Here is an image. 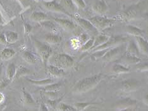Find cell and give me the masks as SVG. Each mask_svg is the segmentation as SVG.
<instances>
[{"mask_svg":"<svg viewBox=\"0 0 148 111\" xmlns=\"http://www.w3.org/2000/svg\"><path fill=\"white\" fill-rule=\"evenodd\" d=\"M103 78L101 74H96L86 77L79 81L72 88V92L74 93H86L95 87L101 82Z\"/></svg>","mask_w":148,"mask_h":111,"instance_id":"6da1fadb","label":"cell"},{"mask_svg":"<svg viewBox=\"0 0 148 111\" xmlns=\"http://www.w3.org/2000/svg\"><path fill=\"white\" fill-rule=\"evenodd\" d=\"M74 64V60L71 56L66 53H59L54 57L53 65L60 67L62 69H68L72 67Z\"/></svg>","mask_w":148,"mask_h":111,"instance_id":"7a4b0ae2","label":"cell"},{"mask_svg":"<svg viewBox=\"0 0 148 111\" xmlns=\"http://www.w3.org/2000/svg\"><path fill=\"white\" fill-rule=\"evenodd\" d=\"M89 21L95 27L97 31H103L110 28L113 24V21L101 16H96L89 19Z\"/></svg>","mask_w":148,"mask_h":111,"instance_id":"3957f363","label":"cell"},{"mask_svg":"<svg viewBox=\"0 0 148 111\" xmlns=\"http://www.w3.org/2000/svg\"><path fill=\"white\" fill-rule=\"evenodd\" d=\"M126 38H123L122 36H112L110 37L108 40L99 46H97L96 48H94L91 50V52H95L97 51H101V50H108L109 48H112V47L116 46L122 44V43L126 41Z\"/></svg>","mask_w":148,"mask_h":111,"instance_id":"277c9868","label":"cell"},{"mask_svg":"<svg viewBox=\"0 0 148 111\" xmlns=\"http://www.w3.org/2000/svg\"><path fill=\"white\" fill-rule=\"evenodd\" d=\"M123 51V46L119 45L116 46L108 49L105 54L102 57V59L105 62H112L117 60L122 55Z\"/></svg>","mask_w":148,"mask_h":111,"instance_id":"5b68a950","label":"cell"},{"mask_svg":"<svg viewBox=\"0 0 148 111\" xmlns=\"http://www.w3.org/2000/svg\"><path fill=\"white\" fill-rule=\"evenodd\" d=\"M36 46L40 57H41L43 63L46 64L52 54L51 48L48 45H46L38 41L36 42Z\"/></svg>","mask_w":148,"mask_h":111,"instance_id":"8992f818","label":"cell"},{"mask_svg":"<svg viewBox=\"0 0 148 111\" xmlns=\"http://www.w3.org/2000/svg\"><path fill=\"white\" fill-rule=\"evenodd\" d=\"M137 105V101L130 98H127L116 103L115 107L118 110H132Z\"/></svg>","mask_w":148,"mask_h":111,"instance_id":"52a82bcc","label":"cell"},{"mask_svg":"<svg viewBox=\"0 0 148 111\" xmlns=\"http://www.w3.org/2000/svg\"><path fill=\"white\" fill-rule=\"evenodd\" d=\"M139 88V83L134 79L124 81L121 84V90L125 93L133 92Z\"/></svg>","mask_w":148,"mask_h":111,"instance_id":"ba28073f","label":"cell"},{"mask_svg":"<svg viewBox=\"0 0 148 111\" xmlns=\"http://www.w3.org/2000/svg\"><path fill=\"white\" fill-rule=\"evenodd\" d=\"M44 6H45V8H47L50 11L52 12H62L65 13L66 15H70L69 13L66 11V10L64 8L63 6L59 5L58 3H57L55 1H46L44 2Z\"/></svg>","mask_w":148,"mask_h":111,"instance_id":"9c48e42d","label":"cell"},{"mask_svg":"<svg viewBox=\"0 0 148 111\" xmlns=\"http://www.w3.org/2000/svg\"><path fill=\"white\" fill-rule=\"evenodd\" d=\"M134 38L139 52L143 54L148 55V41L143 36H135Z\"/></svg>","mask_w":148,"mask_h":111,"instance_id":"30bf717a","label":"cell"},{"mask_svg":"<svg viewBox=\"0 0 148 111\" xmlns=\"http://www.w3.org/2000/svg\"><path fill=\"white\" fill-rule=\"evenodd\" d=\"M75 20L76 22L78 23L82 28L86 30V31L91 32H96V31H97V30L96 29L95 27L92 24V23L90 22L89 20H86L82 18H77Z\"/></svg>","mask_w":148,"mask_h":111,"instance_id":"8fae6325","label":"cell"},{"mask_svg":"<svg viewBox=\"0 0 148 111\" xmlns=\"http://www.w3.org/2000/svg\"><path fill=\"white\" fill-rule=\"evenodd\" d=\"M47 71L49 74L50 76H52L53 78H60L62 77L65 74L64 69L60 68L57 66L54 65H49L47 68Z\"/></svg>","mask_w":148,"mask_h":111,"instance_id":"7c38bea8","label":"cell"},{"mask_svg":"<svg viewBox=\"0 0 148 111\" xmlns=\"http://www.w3.org/2000/svg\"><path fill=\"white\" fill-rule=\"evenodd\" d=\"M55 21H56L60 26H62L63 29L67 30V31H73L76 28V25L74 23V22L68 19H55Z\"/></svg>","mask_w":148,"mask_h":111,"instance_id":"4fadbf2b","label":"cell"},{"mask_svg":"<svg viewBox=\"0 0 148 111\" xmlns=\"http://www.w3.org/2000/svg\"><path fill=\"white\" fill-rule=\"evenodd\" d=\"M92 9L96 13L99 15H103L108 11V5L105 1H99L92 6Z\"/></svg>","mask_w":148,"mask_h":111,"instance_id":"5bb4252c","label":"cell"},{"mask_svg":"<svg viewBox=\"0 0 148 111\" xmlns=\"http://www.w3.org/2000/svg\"><path fill=\"white\" fill-rule=\"evenodd\" d=\"M125 31L129 34L133 36H143V31L140 28L134 26H127L125 27Z\"/></svg>","mask_w":148,"mask_h":111,"instance_id":"9a60e30c","label":"cell"},{"mask_svg":"<svg viewBox=\"0 0 148 111\" xmlns=\"http://www.w3.org/2000/svg\"><path fill=\"white\" fill-rule=\"evenodd\" d=\"M30 19L33 21L41 22L48 20V17L45 13L41 12H34L30 16Z\"/></svg>","mask_w":148,"mask_h":111,"instance_id":"2e32d148","label":"cell"},{"mask_svg":"<svg viewBox=\"0 0 148 111\" xmlns=\"http://www.w3.org/2000/svg\"><path fill=\"white\" fill-rule=\"evenodd\" d=\"M139 50L138 46L137 45V43L135 41H130L129 44H128L127 46V53L132 55H135V56H138L139 53Z\"/></svg>","mask_w":148,"mask_h":111,"instance_id":"e0dca14e","label":"cell"},{"mask_svg":"<svg viewBox=\"0 0 148 111\" xmlns=\"http://www.w3.org/2000/svg\"><path fill=\"white\" fill-rule=\"evenodd\" d=\"M16 52L11 48H5L0 53V58L3 60H8L15 56Z\"/></svg>","mask_w":148,"mask_h":111,"instance_id":"ac0fdd59","label":"cell"},{"mask_svg":"<svg viewBox=\"0 0 148 111\" xmlns=\"http://www.w3.org/2000/svg\"><path fill=\"white\" fill-rule=\"evenodd\" d=\"M123 62L127 65H136L137 63H140V59L137 56L132 55L127 53V55L124 56Z\"/></svg>","mask_w":148,"mask_h":111,"instance_id":"d6986e66","label":"cell"},{"mask_svg":"<svg viewBox=\"0 0 148 111\" xmlns=\"http://www.w3.org/2000/svg\"><path fill=\"white\" fill-rule=\"evenodd\" d=\"M16 67L15 65V63H9L7 68L6 70V78L10 81H12L13 78H15L16 72Z\"/></svg>","mask_w":148,"mask_h":111,"instance_id":"ffe728a7","label":"cell"},{"mask_svg":"<svg viewBox=\"0 0 148 111\" xmlns=\"http://www.w3.org/2000/svg\"><path fill=\"white\" fill-rule=\"evenodd\" d=\"M112 70L116 74H122L130 72V69L121 63H116L112 67Z\"/></svg>","mask_w":148,"mask_h":111,"instance_id":"44dd1931","label":"cell"},{"mask_svg":"<svg viewBox=\"0 0 148 111\" xmlns=\"http://www.w3.org/2000/svg\"><path fill=\"white\" fill-rule=\"evenodd\" d=\"M62 38L59 35L49 34L45 36V41L49 44H58L62 41Z\"/></svg>","mask_w":148,"mask_h":111,"instance_id":"7402d4cb","label":"cell"},{"mask_svg":"<svg viewBox=\"0 0 148 111\" xmlns=\"http://www.w3.org/2000/svg\"><path fill=\"white\" fill-rule=\"evenodd\" d=\"M22 58L25 62L30 63V64H34L37 62L36 57L31 52L25 51L23 53Z\"/></svg>","mask_w":148,"mask_h":111,"instance_id":"603a6c76","label":"cell"},{"mask_svg":"<svg viewBox=\"0 0 148 111\" xmlns=\"http://www.w3.org/2000/svg\"><path fill=\"white\" fill-rule=\"evenodd\" d=\"M6 41L8 43H13L17 41L18 39V35L16 32L12 31H6L5 33Z\"/></svg>","mask_w":148,"mask_h":111,"instance_id":"cb8c5ba5","label":"cell"},{"mask_svg":"<svg viewBox=\"0 0 148 111\" xmlns=\"http://www.w3.org/2000/svg\"><path fill=\"white\" fill-rule=\"evenodd\" d=\"M109 38L110 37L106 35H99L98 36H97V38L95 39V42H94V45L91 50H90V51L94 48H96V47L102 45L104 43H106L108 40Z\"/></svg>","mask_w":148,"mask_h":111,"instance_id":"d4e9b609","label":"cell"},{"mask_svg":"<svg viewBox=\"0 0 148 111\" xmlns=\"http://www.w3.org/2000/svg\"><path fill=\"white\" fill-rule=\"evenodd\" d=\"M27 81L31 83L34 84V85L38 86H46L54 82V81L52 79H46L42 80H32L27 79Z\"/></svg>","mask_w":148,"mask_h":111,"instance_id":"484cf974","label":"cell"},{"mask_svg":"<svg viewBox=\"0 0 148 111\" xmlns=\"http://www.w3.org/2000/svg\"><path fill=\"white\" fill-rule=\"evenodd\" d=\"M61 83H51L46 85L45 88V90L47 92H56L61 88Z\"/></svg>","mask_w":148,"mask_h":111,"instance_id":"4316f807","label":"cell"},{"mask_svg":"<svg viewBox=\"0 0 148 111\" xmlns=\"http://www.w3.org/2000/svg\"><path fill=\"white\" fill-rule=\"evenodd\" d=\"M95 104V102H77L74 104V107L77 110H84L87 107Z\"/></svg>","mask_w":148,"mask_h":111,"instance_id":"83f0119b","label":"cell"},{"mask_svg":"<svg viewBox=\"0 0 148 111\" xmlns=\"http://www.w3.org/2000/svg\"><path fill=\"white\" fill-rule=\"evenodd\" d=\"M94 42H95V38H89L86 43H84L81 47H80V51L86 52L88 51V50H91L92 47L94 45Z\"/></svg>","mask_w":148,"mask_h":111,"instance_id":"f1b7e54d","label":"cell"},{"mask_svg":"<svg viewBox=\"0 0 148 111\" xmlns=\"http://www.w3.org/2000/svg\"><path fill=\"white\" fill-rule=\"evenodd\" d=\"M23 102L26 104H31L35 102L32 96L28 92H27L26 91L23 92Z\"/></svg>","mask_w":148,"mask_h":111,"instance_id":"f546056e","label":"cell"},{"mask_svg":"<svg viewBox=\"0 0 148 111\" xmlns=\"http://www.w3.org/2000/svg\"><path fill=\"white\" fill-rule=\"evenodd\" d=\"M29 70L27 69L25 67L23 66H20L19 68L18 69H16V72L15 77H16V78H19V77H21L22 76L27 74L29 73Z\"/></svg>","mask_w":148,"mask_h":111,"instance_id":"4dcf8cb0","label":"cell"},{"mask_svg":"<svg viewBox=\"0 0 148 111\" xmlns=\"http://www.w3.org/2000/svg\"><path fill=\"white\" fill-rule=\"evenodd\" d=\"M136 69L140 72L148 71V62L137 63L136 65Z\"/></svg>","mask_w":148,"mask_h":111,"instance_id":"1f68e13d","label":"cell"},{"mask_svg":"<svg viewBox=\"0 0 148 111\" xmlns=\"http://www.w3.org/2000/svg\"><path fill=\"white\" fill-rule=\"evenodd\" d=\"M40 24H41L42 27H44V28L48 29L49 30H52V31L53 30L56 29V26L52 22L45 21L40 22Z\"/></svg>","mask_w":148,"mask_h":111,"instance_id":"d6a6232c","label":"cell"},{"mask_svg":"<svg viewBox=\"0 0 148 111\" xmlns=\"http://www.w3.org/2000/svg\"><path fill=\"white\" fill-rule=\"evenodd\" d=\"M58 108H59L60 110H62V111H75V110H77L75 107L68 105H66V104L63 103L60 104Z\"/></svg>","mask_w":148,"mask_h":111,"instance_id":"836d02e7","label":"cell"},{"mask_svg":"<svg viewBox=\"0 0 148 111\" xmlns=\"http://www.w3.org/2000/svg\"><path fill=\"white\" fill-rule=\"evenodd\" d=\"M62 2L67 8L72 10L73 11L75 10V5L73 4V0H62Z\"/></svg>","mask_w":148,"mask_h":111,"instance_id":"e575fe53","label":"cell"},{"mask_svg":"<svg viewBox=\"0 0 148 111\" xmlns=\"http://www.w3.org/2000/svg\"><path fill=\"white\" fill-rule=\"evenodd\" d=\"M11 81H12L8 79L7 78H6L5 79H3L1 81H0V89H3L5 88L6 86H8L9 85V83Z\"/></svg>","mask_w":148,"mask_h":111,"instance_id":"d590c367","label":"cell"},{"mask_svg":"<svg viewBox=\"0 0 148 111\" xmlns=\"http://www.w3.org/2000/svg\"><path fill=\"white\" fill-rule=\"evenodd\" d=\"M18 1L21 2L23 8L29 7L31 5L32 3V0H18Z\"/></svg>","mask_w":148,"mask_h":111,"instance_id":"8d00e7d4","label":"cell"},{"mask_svg":"<svg viewBox=\"0 0 148 111\" xmlns=\"http://www.w3.org/2000/svg\"><path fill=\"white\" fill-rule=\"evenodd\" d=\"M73 1L80 8H84L86 7V3L84 0H73Z\"/></svg>","mask_w":148,"mask_h":111,"instance_id":"74e56055","label":"cell"},{"mask_svg":"<svg viewBox=\"0 0 148 111\" xmlns=\"http://www.w3.org/2000/svg\"><path fill=\"white\" fill-rule=\"evenodd\" d=\"M89 39V38H88V35L86 34H82L80 37V41H82L83 44L84 43H86Z\"/></svg>","mask_w":148,"mask_h":111,"instance_id":"f35d334b","label":"cell"},{"mask_svg":"<svg viewBox=\"0 0 148 111\" xmlns=\"http://www.w3.org/2000/svg\"><path fill=\"white\" fill-rule=\"evenodd\" d=\"M6 43H7V41H6L5 34L1 33L0 34V43H1V44H6Z\"/></svg>","mask_w":148,"mask_h":111,"instance_id":"ab89813d","label":"cell"},{"mask_svg":"<svg viewBox=\"0 0 148 111\" xmlns=\"http://www.w3.org/2000/svg\"><path fill=\"white\" fill-rule=\"evenodd\" d=\"M40 110H42V111H45V110L47 111V110H48V109L47 108V106L45 105V103H42L41 104V105H40Z\"/></svg>","mask_w":148,"mask_h":111,"instance_id":"60d3db41","label":"cell"},{"mask_svg":"<svg viewBox=\"0 0 148 111\" xmlns=\"http://www.w3.org/2000/svg\"><path fill=\"white\" fill-rule=\"evenodd\" d=\"M143 102L147 106H148V93H147L146 95H144L143 98Z\"/></svg>","mask_w":148,"mask_h":111,"instance_id":"b9f144b4","label":"cell"},{"mask_svg":"<svg viewBox=\"0 0 148 111\" xmlns=\"http://www.w3.org/2000/svg\"><path fill=\"white\" fill-rule=\"evenodd\" d=\"M25 31L27 32H31V29H32L31 26H29V24H25Z\"/></svg>","mask_w":148,"mask_h":111,"instance_id":"7bdbcfd3","label":"cell"},{"mask_svg":"<svg viewBox=\"0 0 148 111\" xmlns=\"http://www.w3.org/2000/svg\"><path fill=\"white\" fill-rule=\"evenodd\" d=\"M4 100H5V96H4V95H3V93H0V103L3 102V101H4Z\"/></svg>","mask_w":148,"mask_h":111,"instance_id":"ee69618b","label":"cell"},{"mask_svg":"<svg viewBox=\"0 0 148 111\" xmlns=\"http://www.w3.org/2000/svg\"><path fill=\"white\" fill-rule=\"evenodd\" d=\"M3 23V19H2V17H1V14H0V24H2Z\"/></svg>","mask_w":148,"mask_h":111,"instance_id":"f6af8a7d","label":"cell"},{"mask_svg":"<svg viewBox=\"0 0 148 111\" xmlns=\"http://www.w3.org/2000/svg\"><path fill=\"white\" fill-rule=\"evenodd\" d=\"M1 74H2V67L0 66V77L1 76Z\"/></svg>","mask_w":148,"mask_h":111,"instance_id":"bcb514c9","label":"cell"}]
</instances>
